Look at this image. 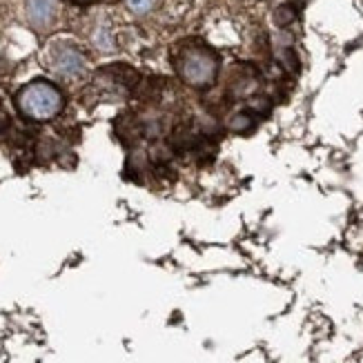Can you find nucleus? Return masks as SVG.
Masks as SVG:
<instances>
[{
	"label": "nucleus",
	"mask_w": 363,
	"mask_h": 363,
	"mask_svg": "<svg viewBox=\"0 0 363 363\" xmlns=\"http://www.w3.org/2000/svg\"><path fill=\"white\" fill-rule=\"evenodd\" d=\"M172 65L181 81L199 91L214 87L220 74V56L203 40H183L172 52Z\"/></svg>",
	"instance_id": "obj_1"
},
{
	"label": "nucleus",
	"mask_w": 363,
	"mask_h": 363,
	"mask_svg": "<svg viewBox=\"0 0 363 363\" xmlns=\"http://www.w3.org/2000/svg\"><path fill=\"white\" fill-rule=\"evenodd\" d=\"M65 99L62 91L50 81H34L16 94V107L27 121H52L60 114Z\"/></svg>",
	"instance_id": "obj_2"
},
{
	"label": "nucleus",
	"mask_w": 363,
	"mask_h": 363,
	"mask_svg": "<svg viewBox=\"0 0 363 363\" xmlns=\"http://www.w3.org/2000/svg\"><path fill=\"white\" fill-rule=\"evenodd\" d=\"M114 134L125 147H132L145 138V123H140L134 114H121L114 123Z\"/></svg>",
	"instance_id": "obj_3"
},
{
	"label": "nucleus",
	"mask_w": 363,
	"mask_h": 363,
	"mask_svg": "<svg viewBox=\"0 0 363 363\" xmlns=\"http://www.w3.org/2000/svg\"><path fill=\"white\" fill-rule=\"evenodd\" d=\"M259 121L261 118L255 112H252L250 107H245V109H241V112H236V114H232L228 118L225 132H230L234 136H247V134H252L259 128Z\"/></svg>",
	"instance_id": "obj_4"
},
{
	"label": "nucleus",
	"mask_w": 363,
	"mask_h": 363,
	"mask_svg": "<svg viewBox=\"0 0 363 363\" xmlns=\"http://www.w3.org/2000/svg\"><path fill=\"white\" fill-rule=\"evenodd\" d=\"M56 69L62 74H78L83 69V56L74 47H62L56 56Z\"/></svg>",
	"instance_id": "obj_5"
},
{
	"label": "nucleus",
	"mask_w": 363,
	"mask_h": 363,
	"mask_svg": "<svg viewBox=\"0 0 363 363\" xmlns=\"http://www.w3.org/2000/svg\"><path fill=\"white\" fill-rule=\"evenodd\" d=\"M54 16V5L50 0H31L29 3V18L36 25H47Z\"/></svg>",
	"instance_id": "obj_6"
},
{
	"label": "nucleus",
	"mask_w": 363,
	"mask_h": 363,
	"mask_svg": "<svg viewBox=\"0 0 363 363\" xmlns=\"http://www.w3.org/2000/svg\"><path fill=\"white\" fill-rule=\"evenodd\" d=\"M296 18H298L296 3H283L272 13V21H274L277 27H290L292 23H296Z\"/></svg>",
	"instance_id": "obj_7"
},
{
	"label": "nucleus",
	"mask_w": 363,
	"mask_h": 363,
	"mask_svg": "<svg viewBox=\"0 0 363 363\" xmlns=\"http://www.w3.org/2000/svg\"><path fill=\"white\" fill-rule=\"evenodd\" d=\"M279 62L288 74H298V54L294 47H281L279 50Z\"/></svg>",
	"instance_id": "obj_8"
},
{
	"label": "nucleus",
	"mask_w": 363,
	"mask_h": 363,
	"mask_svg": "<svg viewBox=\"0 0 363 363\" xmlns=\"http://www.w3.org/2000/svg\"><path fill=\"white\" fill-rule=\"evenodd\" d=\"M130 3V9L136 11V13H145L147 9H152L154 0H128Z\"/></svg>",
	"instance_id": "obj_9"
},
{
	"label": "nucleus",
	"mask_w": 363,
	"mask_h": 363,
	"mask_svg": "<svg viewBox=\"0 0 363 363\" xmlns=\"http://www.w3.org/2000/svg\"><path fill=\"white\" fill-rule=\"evenodd\" d=\"M9 128H11V116L3 112V107H0V134H7Z\"/></svg>",
	"instance_id": "obj_10"
},
{
	"label": "nucleus",
	"mask_w": 363,
	"mask_h": 363,
	"mask_svg": "<svg viewBox=\"0 0 363 363\" xmlns=\"http://www.w3.org/2000/svg\"><path fill=\"white\" fill-rule=\"evenodd\" d=\"M72 5H87V3H91V0H69Z\"/></svg>",
	"instance_id": "obj_11"
},
{
	"label": "nucleus",
	"mask_w": 363,
	"mask_h": 363,
	"mask_svg": "<svg viewBox=\"0 0 363 363\" xmlns=\"http://www.w3.org/2000/svg\"><path fill=\"white\" fill-rule=\"evenodd\" d=\"M0 107H3V103H0Z\"/></svg>",
	"instance_id": "obj_12"
}]
</instances>
